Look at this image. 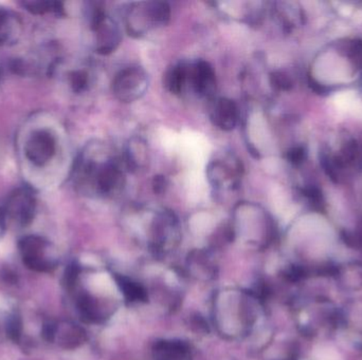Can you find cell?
<instances>
[{
  "mask_svg": "<svg viewBox=\"0 0 362 360\" xmlns=\"http://www.w3.org/2000/svg\"><path fill=\"white\" fill-rule=\"evenodd\" d=\"M272 83L274 84V86L276 87V88L282 89V90L288 89L289 87L291 86L290 80H289L286 76H284V74H272Z\"/></svg>",
  "mask_w": 362,
  "mask_h": 360,
  "instance_id": "ffe728a7",
  "label": "cell"
},
{
  "mask_svg": "<svg viewBox=\"0 0 362 360\" xmlns=\"http://www.w3.org/2000/svg\"><path fill=\"white\" fill-rule=\"evenodd\" d=\"M112 87V93L119 101L132 103L147 92L149 76L140 67H128L114 76Z\"/></svg>",
  "mask_w": 362,
  "mask_h": 360,
  "instance_id": "3957f363",
  "label": "cell"
},
{
  "mask_svg": "<svg viewBox=\"0 0 362 360\" xmlns=\"http://www.w3.org/2000/svg\"><path fill=\"white\" fill-rule=\"evenodd\" d=\"M76 170L81 186H89L98 195L112 197L120 193L126 183L123 172L112 159L95 162V158L83 157Z\"/></svg>",
  "mask_w": 362,
  "mask_h": 360,
  "instance_id": "6da1fadb",
  "label": "cell"
},
{
  "mask_svg": "<svg viewBox=\"0 0 362 360\" xmlns=\"http://www.w3.org/2000/svg\"><path fill=\"white\" fill-rule=\"evenodd\" d=\"M6 26H9V16L0 11V41H4L7 39V34H6L7 27Z\"/></svg>",
  "mask_w": 362,
  "mask_h": 360,
  "instance_id": "44dd1931",
  "label": "cell"
},
{
  "mask_svg": "<svg viewBox=\"0 0 362 360\" xmlns=\"http://www.w3.org/2000/svg\"><path fill=\"white\" fill-rule=\"evenodd\" d=\"M114 279H116V284L120 287V290L122 291L128 301H132V303H134V301H147V292L140 284L135 282L132 279L121 276V275H116Z\"/></svg>",
  "mask_w": 362,
  "mask_h": 360,
  "instance_id": "8fae6325",
  "label": "cell"
},
{
  "mask_svg": "<svg viewBox=\"0 0 362 360\" xmlns=\"http://www.w3.org/2000/svg\"><path fill=\"white\" fill-rule=\"evenodd\" d=\"M7 333L8 336L14 342H18L20 340V337H22V321H20V317L14 316L12 319H10V321L8 322Z\"/></svg>",
  "mask_w": 362,
  "mask_h": 360,
  "instance_id": "2e32d148",
  "label": "cell"
},
{
  "mask_svg": "<svg viewBox=\"0 0 362 360\" xmlns=\"http://www.w3.org/2000/svg\"><path fill=\"white\" fill-rule=\"evenodd\" d=\"M79 272H80V270H79L78 265H76V264H72V265L68 266L67 270H66L65 277H64L66 286L70 289V287L76 284V280H78Z\"/></svg>",
  "mask_w": 362,
  "mask_h": 360,
  "instance_id": "d6986e66",
  "label": "cell"
},
{
  "mask_svg": "<svg viewBox=\"0 0 362 360\" xmlns=\"http://www.w3.org/2000/svg\"><path fill=\"white\" fill-rule=\"evenodd\" d=\"M24 263L35 272H48L50 270V263L43 259V256L24 257Z\"/></svg>",
  "mask_w": 362,
  "mask_h": 360,
  "instance_id": "9a60e30c",
  "label": "cell"
},
{
  "mask_svg": "<svg viewBox=\"0 0 362 360\" xmlns=\"http://www.w3.org/2000/svg\"><path fill=\"white\" fill-rule=\"evenodd\" d=\"M86 340V334L83 328L72 326L60 337V345L66 349H74Z\"/></svg>",
  "mask_w": 362,
  "mask_h": 360,
  "instance_id": "7c38bea8",
  "label": "cell"
},
{
  "mask_svg": "<svg viewBox=\"0 0 362 360\" xmlns=\"http://www.w3.org/2000/svg\"><path fill=\"white\" fill-rule=\"evenodd\" d=\"M303 155H304V151H302V149L297 148L293 149V151L289 153L288 158L293 163H299V162L303 160Z\"/></svg>",
  "mask_w": 362,
  "mask_h": 360,
  "instance_id": "603a6c76",
  "label": "cell"
},
{
  "mask_svg": "<svg viewBox=\"0 0 362 360\" xmlns=\"http://www.w3.org/2000/svg\"><path fill=\"white\" fill-rule=\"evenodd\" d=\"M188 81V69L185 64H175L166 71L164 76V86L170 93L179 95Z\"/></svg>",
  "mask_w": 362,
  "mask_h": 360,
  "instance_id": "30bf717a",
  "label": "cell"
},
{
  "mask_svg": "<svg viewBox=\"0 0 362 360\" xmlns=\"http://www.w3.org/2000/svg\"><path fill=\"white\" fill-rule=\"evenodd\" d=\"M55 139L45 131H37L25 145V153L29 161L35 166H45L55 155Z\"/></svg>",
  "mask_w": 362,
  "mask_h": 360,
  "instance_id": "8992f818",
  "label": "cell"
},
{
  "mask_svg": "<svg viewBox=\"0 0 362 360\" xmlns=\"http://www.w3.org/2000/svg\"><path fill=\"white\" fill-rule=\"evenodd\" d=\"M88 84V76L84 71H76L74 74H72V88L76 92H81L84 90Z\"/></svg>",
  "mask_w": 362,
  "mask_h": 360,
  "instance_id": "e0dca14e",
  "label": "cell"
},
{
  "mask_svg": "<svg viewBox=\"0 0 362 360\" xmlns=\"http://www.w3.org/2000/svg\"><path fill=\"white\" fill-rule=\"evenodd\" d=\"M166 187V180L163 178V176H157L155 180H154V189H155L156 193H162L164 191Z\"/></svg>",
  "mask_w": 362,
  "mask_h": 360,
  "instance_id": "cb8c5ba5",
  "label": "cell"
},
{
  "mask_svg": "<svg viewBox=\"0 0 362 360\" xmlns=\"http://www.w3.org/2000/svg\"><path fill=\"white\" fill-rule=\"evenodd\" d=\"M93 29L97 37V51L109 54L120 43V33L114 20L104 12L97 11L93 18Z\"/></svg>",
  "mask_w": 362,
  "mask_h": 360,
  "instance_id": "5b68a950",
  "label": "cell"
},
{
  "mask_svg": "<svg viewBox=\"0 0 362 360\" xmlns=\"http://www.w3.org/2000/svg\"><path fill=\"white\" fill-rule=\"evenodd\" d=\"M56 332H58L56 326L52 324H45L43 328V338L47 341H53L56 336Z\"/></svg>",
  "mask_w": 362,
  "mask_h": 360,
  "instance_id": "7402d4cb",
  "label": "cell"
},
{
  "mask_svg": "<svg viewBox=\"0 0 362 360\" xmlns=\"http://www.w3.org/2000/svg\"><path fill=\"white\" fill-rule=\"evenodd\" d=\"M210 118L222 130H232L239 122V108L234 102L226 97L214 99L210 107Z\"/></svg>",
  "mask_w": 362,
  "mask_h": 360,
  "instance_id": "ba28073f",
  "label": "cell"
},
{
  "mask_svg": "<svg viewBox=\"0 0 362 360\" xmlns=\"http://www.w3.org/2000/svg\"><path fill=\"white\" fill-rule=\"evenodd\" d=\"M241 163L233 157L216 159L208 166L207 174L210 183L216 188H233L241 179Z\"/></svg>",
  "mask_w": 362,
  "mask_h": 360,
  "instance_id": "277c9868",
  "label": "cell"
},
{
  "mask_svg": "<svg viewBox=\"0 0 362 360\" xmlns=\"http://www.w3.org/2000/svg\"><path fill=\"white\" fill-rule=\"evenodd\" d=\"M3 277L8 282H14L15 281V275L11 270H6L3 272Z\"/></svg>",
  "mask_w": 362,
  "mask_h": 360,
  "instance_id": "d4e9b609",
  "label": "cell"
},
{
  "mask_svg": "<svg viewBox=\"0 0 362 360\" xmlns=\"http://www.w3.org/2000/svg\"><path fill=\"white\" fill-rule=\"evenodd\" d=\"M170 20V8L166 3L139 4L138 7L130 10L128 16V28L132 34H145L151 29L163 27Z\"/></svg>",
  "mask_w": 362,
  "mask_h": 360,
  "instance_id": "7a4b0ae2",
  "label": "cell"
},
{
  "mask_svg": "<svg viewBox=\"0 0 362 360\" xmlns=\"http://www.w3.org/2000/svg\"><path fill=\"white\" fill-rule=\"evenodd\" d=\"M79 307H80L81 313L83 317L87 321H97L98 312L95 307V303L91 297L84 295L79 299Z\"/></svg>",
  "mask_w": 362,
  "mask_h": 360,
  "instance_id": "5bb4252c",
  "label": "cell"
},
{
  "mask_svg": "<svg viewBox=\"0 0 362 360\" xmlns=\"http://www.w3.org/2000/svg\"><path fill=\"white\" fill-rule=\"evenodd\" d=\"M317 360H342L338 352L330 347H321L316 354Z\"/></svg>",
  "mask_w": 362,
  "mask_h": 360,
  "instance_id": "ac0fdd59",
  "label": "cell"
},
{
  "mask_svg": "<svg viewBox=\"0 0 362 360\" xmlns=\"http://www.w3.org/2000/svg\"><path fill=\"white\" fill-rule=\"evenodd\" d=\"M20 247L22 253V257L41 256L43 247H45V241L39 238V237H27V238L20 241Z\"/></svg>",
  "mask_w": 362,
  "mask_h": 360,
  "instance_id": "4fadbf2b",
  "label": "cell"
},
{
  "mask_svg": "<svg viewBox=\"0 0 362 360\" xmlns=\"http://www.w3.org/2000/svg\"><path fill=\"white\" fill-rule=\"evenodd\" d=\"M188 78L199 97L212 99L216 90L215 72L209 62L199 60L188 70Z\"/></svg>",
  "mask_w": 362,
  "mask_h": 360,
  "instance_id": "52a82bcc",
  "label": "cell"
},
{
  "mask_svg": "<svg viewBox=\"0 0 362 360\" xmlns=\"http://www.w3.org/2000/svg\"><path fill=\"white\" fill-rule=\"evenodd\" d=\"M187 347L181 341H159L154 347L155 360H184Z\"/></svg>",
  "mask_w": 362,
  "mask_h": 360,
  "instance_id": "9c48e42d",
  "label": "cell"
}]
</instances>
